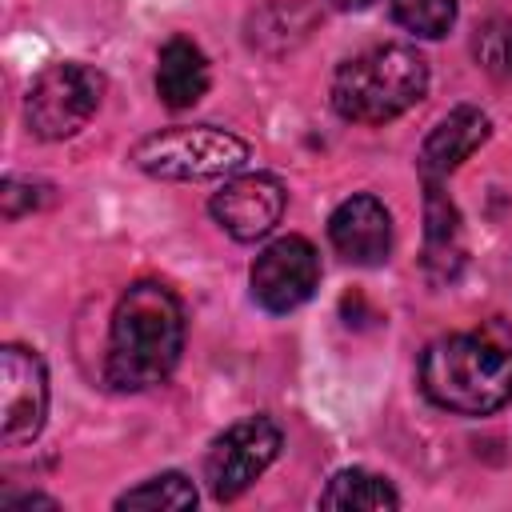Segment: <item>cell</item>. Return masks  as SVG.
I'll return each mask as SVG.
<instances>
[{"label": "cell", "instance_id": "52a82bcc", "mask_svg": "<svg viewBox=\"0 0 512 512\" xmlns=\"http://www.w3.org/2000/svg\"><path fill=\"white\" fill-rule=\"evenodd\" d=\"M252 284V300L272 312H296L304 300H312L316 284H320V256L312 248V240L304 236H276L272 244H264L252 260L248 272Z\"/></svg>", "mask_w": 512, "mask_h": 512}, {"label": "cell", "instance_id": "6da1fadb", "mask_svg": "<svg viewBox=\"0 0 512 512\" xmlns=\"http://www.w3.org/2000/svg\"><path fill=\"white\" fill-rule=\"evenodd\" d=\"M420 392L456 416H488L512 400V324L492 316L436 336L420 352Z\"/></svg>", "mask_w": 512, "mask_h": 512}, {"label": "cell", "instance_id": "9c48e42d", "mask_svg": "<svg viewBox=\"0 0 512 512\" xmlns=\"http://www.w3.org/2000/svg\"><path fill=\"white\" fill-rule=\"evenodd\" d=\"M284 208H288V188L272 172H240L224 180L220 192H212L208 200L212 220L240 244L264 240L280 224Z\"/></svg>", "mask_w": 512, "mask_h": 512}, {"label": "cell", "instance_id": "7a4b0ae2", "mask_svg": "<svg viewBox=\"0 0 512 512\" xmlns=\"http://www.w3.org/2000/svg\"><path fill=\"white\" fill-rule=\"evenodd\" d=\"M184 352V304L160 280H136L116 300L104 348V384L144 392L172 376Z\"/></svg>", "mask_w": 512, "mask_h": 512}, {"label": "cell", "instance_id": "30bf717a", "mask_svg": "<svg viewBox=\"0 0 512 512\" xmlns=\"http://www.w3.org/2000/svg\"><path fill=\"white\" fill-rule=\"evenodd\" d=\"M328 240L348 264L376 268L388 260V248H392V216L372 192H356L332 208Z\"/></svg>", "mask_w": 512, "mask_h": 512}, {"label": "cell", "instance_id": "ffe728a7", "mask_svg": "<svg viewBox=\"0 0 512 512\" xmlns=\"http://www.w3.org/2000/svg\"><path fill=\"white\" fill-rule=\"evenodd\" d=\"M372 4H380V0H332V8H340V12H364Z\"/></svg>", "mask_w": 512, "mask_h": 512}, {"label": "cell", "instance_id": "8992f818", "mask_svg": "<svg viewBox=\"0 0 512 512\" xmlns=\"http://www.w3.org/2000/svg\"><path fill=\"white\" fill-rule=\"evenodd\" d=\"M280 444H284V432L272 416H244L228 424L204 456V480L212 500L228 504L244 496L272 468V460L280 456Z\"/></svg>", "mask_w": 512, "mask_h": 512}, {"label": "cell", "instance_id": "5bb4252c", "mask_svg": "<svg viewBox=\"0 0 512 512\" xmlns=\"http://www.w3.org/2000/svg\"><path fill=\"white\" fill-rule=\"evenodd\" d=\"M320 508H368V512H384V508H400V492L388 484V476L368 472V468H340L328 488L320 492Z\"/></svg>", "mask_w": 512, "mask_h": 512}, {"label": "cell", "instance_id": "e0dca14e", "mask_svg": "<svg viewBox=\"0 0 512 512\" xmlns=\"http://www.w3.org/2000/svg\"><path fill=\"white\" fill-rule=\"evenodd\" d=\"M476 56H480V64H484L488 72L512 80V16L492 20V24L480 28V36H476Z\"/></svg>", "mask_w": 512, "mask_h": 512}, {"label": "cell", "instance_id": "277c9868", "mask_svg": "<svg viewBox=\"0 0 512 512\" xmlns=\"http://www.w3.org/2000/svg\"><path fill=\"white\" fill-rule=\"evenodd\" d=\"M252 144L228 128L212 124H176L148 132L132 148V164L144 176L156 180H212V176H232L248 164Z\"/></svg>", "mask_w": 512, "mask_h": 512}, {"label": "cell", "instance_id": "9a60e30c", "mask_svg": "<svg viewBox=\"0 0 512 512\" xmlns=\"http://www.w3.org/2000/svg\"><path fill=\"white\" fill-rule=\"evenodd\" d=\"M116 508H144V512H184L196 508V488L184 472H160L148 476L144 484L128 488L124 496H116Z\"/></svg>", "mask_w": 512, "mask_h": 512}, {"label": "cell", "instance_id": "4fadbf2b", "mask_svg": "<svg viewBox=\"0 0 512 512\" xmlns=\"http://www.w3.org/2000/svg\"><path fill=\"white\" fill-rule=\"evenodd\" d=\"M212 84V72H208V56L196 40L188 36H168L160 56H156V96L164 108L180 112V108H192Z\"/></svg>", "mask_w": 512, "mask_h": 512}, {"label": "cell", "instance_id": "5b68a950", "mask_svg": "<svg viewBox=\"0 0 512 512\" xmlns=\"http://www.w3.org/2000/svg\"><path fill=\"white\" fill-rule=\"evenodd\" d=\"M104 72L92 68V64H80V60H60V64H48L28 96H24V120H28V132L40 136V140H68L76 136L100 108L104 100Z\"/></svg>", "mask_w": 512, "mask_h": 512}, {"label": "cell", "instance_id": "ac0fdd59", "mask_svg": "<svg viewBox=\"0 0 512 512\" xmlns=\"http://www.w3.org/2000/svg\"><path fill=\"white\" fill-rule=\"evenodd\" d=\"M40 204V196H36V184H24V180H4V188H0V208H4V220H16V216H24L28 208H36Z\"/></svg>", "mask_w": 512, "mask_h": 512}, {"label": "cell", "instance_id": "ba28073f", "mask_svg": "<svg viewBox=\"0 0 512 512\" xmlns=\"http://www.w3.org/2000/svg\"><path fill=\"white\" fill-rule=\"evenodd\" d=\"M48 416V368L24 344L0 348V424L4 444L20 448L40 436Z\"/></svg>", "mask_w": 512, "mask_h": 512}, {"label": "cell", "instance_id": "8fae6325", "mask_svg": "<svg viewBox=\"0 0 512 512\" xmlns=\"http://www.w3.org/2000/svg\"><path fill=\"white\" fill-rule=\"evenodd\" d=\"M488 132H492V124H488V116H484L480 108H472V104L452 108V112L424 136V144H420V152H416V172H420V180H424V184H444V180L488 140Z\"/></svg>", "mask_w": 512, "mask_h": 512}, {"label": "cell", "instance_id": "3957f363", "mask_svg": "<svg viewBox=\"0 0 512 512\" xmlns=\"http://www.w3.org/2000/svg\"><path fill=\"white\" fill-rule=\"evenodd\" d=\"M428 92V60L412 44H372L348 56L328 84L336 116L352 124H388Z\"/></svg>", "mask_w": 512, "mask_h": 512}, {"label": "cell", "instance_id": "7c38bea8", "mask_svg": "<svg viewBox=\"0 0 512 512\" xmlns=\"http://www.w3.org/2000/svg\"><path fill=\"white\" fill-rule=\"evenodd\" d=\"M464 224L444 184H424V276L432 284H452L464 268Z\"/></svg>", "mask_w": 512, "mask_h": 512}, {"label": "cell", "instance_id": "d6986e66", "mask_svg": "<svg viewBox=\"0 0 512 512\" xmlns=\"http://www.w3.org/2000/svg\"><path fill=\"white\" fill-rule=\"evenodd\" d=\"M4 508H60L52 496H40V492H32V496H4Z\"/></svg>", "mask_w": 512, "mask_h": 512}, {"label": "cell", "instance_id": "2e32d148", "mask_svg": "<svg viewBox=\"0 0 512 512\" xmlns=\"http://www.w3.org/2000/svg\"><path fill=\"white\" fill-rule=\"evenodd\" d=\"M392 20L420 40H440L456 20V0H392Z\"/></svg>", "mask_w": 512, "mask_h": 512}]
</instances>
